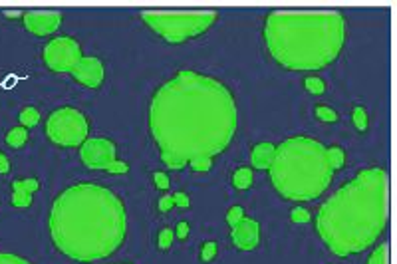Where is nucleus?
Masks as SVG:
<instances>
[{"label":"nucleus","mask_w":397,"mask_h":264,"mask_svg":"<svg viewBox=\"0 0 397 264\" xmlns=\"http://www.w3.org/2000/svg\"><path fill=\"white\" fill-rule=\"evenodd\" d=\"M149 127L161 147V161L169 169H183L229 147L236 133V103L217 80L179 72L151 99Z\"/></svg>","instance_id":"f257e3e1"},{"label":"nucleus","mask_w":397,"mask_h":264,"mask_svg":"<svg viewBox=\"0 0 397 264\" xmlns=\"http://www.w3.org/2000/svg\"><path fill=\"white\" fill-rule=\"evenodd\" d=\"M127 231L124 203L110 189L80 183L66 189L52 205V240L66 256L92 262L115 252Z\"/></svg>","instance_id":"f03ea898"},{"label":"nucleus","mask_w":397,"mask_h":264,"mask_svg":"<svg viewBox=\"0 0 397 264\" xmlns=\"http://www.w3.org/2000/svg\"><path fill=\"white\" fill-rule=\"evenodd\" d=\"M389 215V177L366 169L320 207L316 228L336 256L370 249L382 236Z\"/></svg>","instance_id":"7ed1b4c3"},{"label":"nucleus","mask_w":397,"mask_h":264,"mask_svg":"<svg viewBox=\"0 0 397 264\" xmlns=\"http://www.w3.org/2000/svg\"><path fill=\"white\" fill-rule=\"evenodd\" d=\"M264 40L280 66L322 69L342 52L346 18L338 10H274L264 22Z\"/></svg>","instance_id":"20e7f679"},{"label":"nucleus","mask_w":397,"mask_h":264,"mask_svg":"<svg viewBox=\"0 0 397 264\" xmlns=\"http://www.w3.org/2000/svg\"><path fill=\"white\" fill-rule=\"evenodd\" d=\"M268 171L274 189L290 201H314L334 177L326 147L310 137H290L280 143Z\"/></svg>","instance_id":"39448f33"},{"label":"nucleus","mask_w":397,"mask_h":264,"mask_svg":"<svg viewBox=\"0 0 397 264\" xmlns=\"http://www.w3.org/2000/svg\"><path fill=\"white\" fill-rule=\"evenodd\" d=\"M141 18L147 22V26L161 34L169 44L195 38L206 32L215 24L217 12L215 10H195V12H141Z\"/></svg>","instance_id":"423d86ee"},{"label":"nucleus","mask_w":397,"mask_h":264,"mask_svg":"<svg viewBox=\"0 0 397 264\" xmlns=\"http://www.w3.org/2000/svg\"><path fill=\"white\" fill-rule=\"evenodd\" d=\"M48 137L62 147H76L82 145L88 137V121L82 111L74 108L56 110L46 124Z\"/></svg>","instance_id":"0eeeda50"},{"label":"nucleus","mask_w":397,"mask_h":264,"mask_svg":"<svg viewBox=\"0 0 397 264\" xmlns=\"http://www.w3.org/2000/svg\"><path fill=\"white\" fill-rule=\"evenodd\" d=\"M82 60L80 44L70 36H58L44 48V62L54 72H72Z\"/></svg>","instance_id":"6e6552de"},{"label":"nucleus","mask_w":397,"mask_h":264,"mask_svg":"<svg viewBox=\"0 0 397 264\" xmlns=\"http://www.w3.org/2000/svg\"><path fill=\"white\" fill-rule=\"evenodd\" d=\"M80 155L85 167L96 171H108V167L115 163V145L110 139H85Z\"/></svg>","instance_id":"1a4fd4ad"},{"label":"nucleus","mask_w":397,"mask_h":264,"mask_svg":"<svg viewBox=\"0 0 397 264\" xmlns=\"http://www.w3.org/2000/svg\"><path fill=\"white\" fill-rule=\"evenodd\" d=\"M62 24V12L52 10H30L24 14V26L36 36H46L56 32Z\"/></svg>","instance_id":"9d476101"},{"label":"nucleus","mask_w":397,"mask_h":264,"mask_svg":"<svg viewBox=\"0 0 397 264\" xmlns=\"http://www.w3.org/2000/svg\"><path fill=\"white\" fill-rule=\"evenodd\" d=\"M72 76L80 83L88 85V87H97L99 83L103 82L106 72H103V64L97 58H94V56H85L83 58L82 56L78 66L72 69Z\"/></svg>","instance_id":"9b49d317"},{"label":"nucleus","mask_w":397,"mask_h":264,"mask_svg":"<svg viewBox=\"0 0 397 264\" xmlns=\"http://www.w3.org/2000/svg\"><path fill=\"white\" fill-rule=\"evenodd\" d=\"M233 242L236 249L252 250L258 244V222L252 219H243L233 226Z\"/></svg>","instance_id":"f8f14e48"},{"label":"nucleus","mask_w":397,"mask_h":264,"mask_svg":"<svg viewBox=\"0 0 397 264\" xmlns=\"http://www.w3.org/2000/svg\"><path fill=\"white\" fill-rule=\"evenodd\" d=\"M274 155H276V147L272 143H258L252 149V165H254V169H262V171L270 169Z\"/></svg>","instance_id":"ddd939ff"},{"label":"nucleus","mask_w":397,"mask_h":264,"mask_svg":"<svg viewBox=\"0 0 397 264\" xmlns=\"http://www.w3.org/2000/svg\"><path fill=\"white\" fill-rule=\"evenodd\" d=\"M252 179H254V175H252V169H248V167H243V169H238L236 173H234L233 177V183L236 189H248L250 185H252Z\"/></svg>","instance_id":"4468645a"},{"label":"nucleus","mask_w":397,"mask_h":264,"mask_svg":"<svg viewBox=\"0 0 397 264\" xmlns=\"http://www.w3.org/2000/svg\"><path fill=\"white\" fill-rule=\"evenodd\" d=\"M28 139V131L26 127H14L8 131V135H6V143L10 145V147H22L24 143H26Z\"/></svg>","instance_id":"2eb2a0df"},{"label":"nucleus","mask_w":397,"mask_h":264,"mask_svg":"<svg viewBox=\"0 0 397 264\" xmlns=\"http://www.w3.org/2000/svg\"><path fill=\"white\" fill-rule=\"evenodd\" d=\"M326 153H328V163L334 171H338L340 167H343V163H346V153H343L342 147H330V149H326Z\"/></svg>","instance_id":"dca6fc26"},{"label":"nucleus","mask_w":397,"mask_h":264,"mask_svg":"<svg viewBox=\"0 0 397 264\" xmlns=\"http://www.w3.org/2000/svg\"><path fill=\"white\" fill-rule=\"evenodd\" d=\"M38 121H40V113H38L36 108H26V110L20 113V124H22V127H26V129L38 125Z\"/></svg>","instance_id":"f3484780"},{"label":"nucleus","mask_w":397,"mask_h":264,"mask_svg":"<svg viewBox=\"0 0 397 264\" xmlns=\"http://www.w3.org/2000/svg\"><path fill=\"white\" fill-rule=\"evenodd\" d=\"M14 191H22V193H34L38 189V181L36 179H22V181H14Z\"/></svg>","instance_id":"a211bd4d"},{"label":"nucleus","mask_w":397,"mask_h":264,"mask_svg":"<svg viewBox=\"0 0 397 264\" xmlns=\"http://www.w3.org/2000/svg\"><path fill=\"white\" fill-rule=\"evenodd\" d=\"M316 115H318V119H322V121H326V124L338 121V113L334 110H330V108H326V105H318V108H316Z\"/></svg>","instance_id":"6ab92c4d"},{"label":"nucleus","mask_w":397,"mask_h":264,"mask_svg":"<svg viewBox=\"0 0 397 264\" xmlns=\"http://www.w3.org/2000/svg\"><path fill=\"white\" fill-rule=\"evenodd\" d=\"M368 264H387V244H379L373 250Z\"/></svg>","instance_id":"aec40b11"},{"label":"nucleus","mask_w":397,"mask_h":264,"mask_svg":"<svg viewBox=\"0 0 397 264\" xmlns=\"http://www.w3.org/2000/svg\"><path fill=\"white\" fill-rule=\"evenodd\" d=\"M354 125H356V129H359V131H366V129H368V115H366V110L359 108V105L354 110Z\"/></svg>","instance_id":"412c9836"},{"label":"nucleus","mask_w":397,"mask_h":264,"mask_svg":"<svg viewBox=\"0 0 397 264\" xmlns=\"http://www.w3.org/2000/svg\"><path fill=\"white\" fill-rule=\"evenodd\" d=\"M12 203L14 207H30V205H32V195L22 193V191H14Z\"/></svg>","instance_id":"4be33fe9"},{"label":"nucleus","mask_w":397,"mask_h":264,"mask_svg":"<svg viewBox=\"0 0 397 264\" xmlns=\"http://www.w3.org/2000/svg\"><path fill=\"white\" fill-rule=\"evenodd\" d=\"M243 219H245V210L240 207H233L229 213H227V222H229L231 226H234L236 222H240Z\"/></svg>","instance_id":"5701e85b"},{"label":"nucleus","mask_w":397,"mask_h":264,"mask_svg":"<svg viewBox=\"0 0 397 264\" xmlns=\"http://www.w3.org/2000/svg\"><path fill=\"white\" fill-rule=\"evenodd\" d=\"M306 90L310 94H322L324 92V82L320 78H306Z\"/></svg>","instance_id":"b1692460"},{"label":"nucleus","mask_w":397,"mask_h":264,"mask_svg":"<svg viewBox=\"0 0 397 264\" xmlns=\"http://www.w3.org/2000/svg\"><path fill=\"white\" fill-rule=\"evenodd\" d=\"M171 242H173V231L171 228H163L161 235H159V249L167 250L171 247Z\"/></svg>","instance_id":"393cba45"},{"label":"nucleus","mask_w":397,"mask_h":264,"mask_svg":"<svg viewBox=\"0 0 397 264\" xmlns=\"http://www.w3.org/2000/svg\"><path fill=\"white\" fill-rule=\"evenodd\" d=\"M0 264H30L26 258H20L16 254H6V252H0Z\"/></svg>","instance_id":"a878e982"},{"label":"nucleus","mask_w":397,"mask_h":264,"mask_svg":"<svg viewBox=\"0 0 397 264\" xmlns=\"http://www.w3.org/2000/svg\"><path fill=\"white\" fill-rule=\"evenodd\" d=\"M290 215H292V221L294 222H308L310 221V213H308L306 208L296 207L292 213H290Z\"/></svg>","instance_id":"bb28decb"},{"label":"nucleus","mask_w":397,"mask_h":264,"mask_svg":"<svg viewBox=\"0 0 397 264\" xmlns=\"http://www.w3.org/2000/svg\"><path fill=\"white\" fill-rule=\"evenodd\" d=\"M217 254V242H206L205 247H203V252H201V258L209 262V260H213V256Z\"/></svg>","instance_id":"cd10ccee"},{"label":"nucleus","mask_w":397,"mask_h":264,"mask_svg":"<svg viewBox=\"0 0 397 264\" xmlns=\"http://www.w3.org/2000/svg\"><path fill=\"white\" fill-rule=\"evenodd\" d=\"M211 163H213V159H195L189 165H191L195 171H209V169H211Z\"/></svg>","instance_id":"c85d7f7f"},{"label":"nucleus","mask_w":397,"mask_h":264,"mask_svg":"<svg viewBox=\"0 0 397 264\" xmlns=\"http://www.w3.org/2000/svg\"><path fill=\"white\" fill-rule=\"evenodd\" d=\"M173 205H175L173 197H171V195H165V197H161V201H159V210H161V213H167Z\"/></svg>","instance_id":"c756f323"},{"label":"nucleus","mask_w":397,"mask_h":264,"mask_svg":"<svg viewBox=\"0 0 397 264\" xmlns=\"http://www.w3.org/2000/svg\"><path fill=\"white\" fill-rule=\"evenodd\" d=\"M153 179H155V183H157L159 189H169V177H167L165 173H155Z\"/></svg>","instance_id":"7c9ffc66"},{"label":"nucleus","mask_w":397,"mask_h":264,"mask_svg":"<svg viewBox=\"0 0 397 264\" xmlns=\"http://www.w3.org/2000/svg\"><path fill=\"white\" fill-rule=\"evenodd\" d=\"M173 201H175V205H179V207H189V197L185 193L173 195Z\"/></svg>","instance_id":"2f4dec72"},{"label":"nucleus","mask_w":397,"mask_h":264,"mask_svg":"<svg viewBox=\"0 0 397 264\" xmlns=\"http://www.w3.org/2000/svg\"><path fill=\"white\" fill-rule=\"evenodd\" d=\"M10 171V161L6 159L4 153H0V173H8Z\"/></svg>","instance_id":"473e14b6"},{"label":"nucleus","mask_w":397,"mask_h":264,"mask_svg":"<svg viewBox=\"0 0 397 264\" xmlns=\"http://www.w3.org/2000/svg\"><path fill=\"white\" fill-rule=\"evenodd\" d=\"M187 235H189V224H187V222H179L177 236L179 238H187Z\"/></svg>","instance_id":"72a5a7b5"}]
</instances>
